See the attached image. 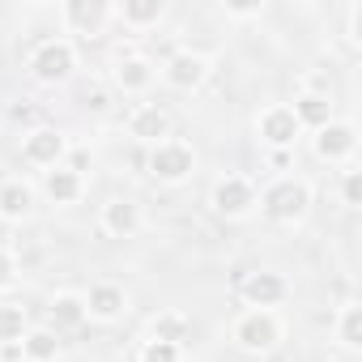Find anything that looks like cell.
<instances>
[{
	"instance_id": "1",
	"label": "cell",
	"mask_w": 362,
	"mask_h": 362,
	"mask_svg": "<svg viewBox=\"0 0 362 362\" xmlns=\"http://www.w3.org/2000/svg\"><path fill=\"white\" fill-rule=\"evenodd\" d=\"M315 205V188L311 179L303 175H277L260 188V201H256V214L273 226H303L307 214Z\"/></svg>"
},
{
	"instance_id": "2",
	"label": "cell",
	"mask_w": 362,
	"mask_h": 362,
	"mask_svg": "<svg viewBox=\"0 0 362 362\" xmlns=\"http://www.w3.org/2000/svg\"><path fill=\"white\" fill-rule=\"evenodd\" d=\"M286 341V315L273 307H243L230 320V345L247 358H269Z\"/></svg>"
},
{
	"instance_id": "3",
	"label": "cell",
	"mask_w": 362,
	"mask_h": 362,
	"mask_svg": "<svg viewBox=\"0 0 362 362\" xmlns=\"http://www.w3.org/2000/svg\"><path fill=\"white\" fill-rule=\"evenodd\" d=\"M145 170H149V179H158V184H166V188L188 184V179L197 175V149H192V141L166 136V141L149 145L145 149Z\"/></svg>"
},
{
	"instance_id": "4",
	"label": "cell",
	"mask_w": 362,
	"mask_h": 362,
	"mask_svg": "<svg viewBox=\"0 0 362 362\" xmlns=\"http://www.w3.org/2000/svg\"><path fill=\"white\" fill-rule=\"evenodd\" d=\"M256 201H260V188L252 175H239V170H226L222 179H214L209 188V209L226 222H247L256 214Z\"/></svg>"
},
{
	"instance_id": "5",
	"label": "cell",
	"mask_w": 362,
	"mask_h": 362,
	"mask_svg": "<svg viewBox=\"0 0 362 362\" xmlns=\"http://www.w3.org/2000/svg\"><path fill=\"white\" fill-rule=\"evenodd\" d=\"M26 69H30V77H35L39 86H64V81L77 73V43L64 39V35L43 39V43H35Z\"/></svg>"
},
{
	"instance_id": "6",
	"label": "cell",
	"mask_w": 362,
	"mask_h": 362,
	"mask_svg": "<svg viewBox=\"0 0 362 362\" xmlns=\"http://www.w3.org/2000/svg\"><path fill=\"white\" fill-rule=\"evenodd\" d=\"M107 81H111V94H128V98H145L158 81V64L136 52V47H119L111 56V69H107Z\"/></svg>"
},
{
	"instance_id": "7",
	"label": "cell",
	"mask_w": 362,
	"mask_h": 362,
	"mask_svg": "<svg viewBox=\"0 0 362 362\" xmlns=\"http://www.w3.org/2000/svg\"><path fill=\"white\" fill-rule=\"evenodd\" d=\"M158 77H162L170 90H179V94H197V90H205V81L214 77V60H209L205 52H197V47H179V52H170V56L158 64Z\"/></svg>"
},
{
	"instance_id": "8",
	"label": "cell",
	"mask_w": 362,
	"mask_h": 362,
	"mask_svg": "<svg viewBox=\"0 0 362 362\" xmlns=\"http://www.w3.org/2000/svg\"><path fill=\"white\" fill-rule=\"evenodd\" d=\"M69 149H73L69 132H60V128H52V124H35V128H26V132H22V162H26V166H35V170L64 166Z\"/></svg>"
},
{
	"instance_id": "9",
	"label": "cell",
	"mask_w": 362,
	"mask_h": 362,
	"mask_svg": "<svg viewBox=\"0 0 362 362\" xmlns=\"http://www.w3.org/2000/svg\"><path fill=\"white\" fill-rule=\"evenodd\" d=\"M256 136H260V145H269V149H277V153L294 149L298 136H303V128H298L290 103H269V107H260V111H256Z\"/></svg>"
},
{
	"instance_id": "10",
	"label": "cell",
	"mask_w": 362,
	"mask_h": 362,
	"mask_svg": "<svg viewBox=\"0 0 362 362\" xmlns=\"http://www.w3.org/2000/svg\"><path fill=\"white\" fill-rule=\"evenodd\" d=\"M311 153L328 166H349L358 153V124L354 119H332L311 136Z\"/></svg>"
},
{
	"instance_id": "11",
	"label": "cell",
	"mask_w": 362,
	"mask_h": 362,
	"mask_svg": "<svg viewBox=\"0 0 362 362\" xmlns=\"http://www.w3.org/2000/svg\"><path fill=\"white\" fill-rule=\"evenodd\" d=\"M107 22H111V5H107V0H64V5H60V26H64V35L103 39Z\"/></svg>"
},
{
	"instance_id": "12",
	"label": "cell",
	"mask_w": 362,
	"mask_h": 362,
	"mask_svg": "<svg viewBox=\"0 0 362 362\" xmlns=\"http://www.w3.org/2000/svg\"><path fill=\"white\" fill-rule=\"evenodd\" d=\"M239 303L243 307H281L286 298H290V281L281 277V273H273V269H256V273H243L239 277Z\"/></svg>"
},
{
	"instance_id": "13",
	"label": "cell",
	"mask_w": 362,
	"mask_h": 362,
	"mask_svg": "<svg viewBox=\"0 0 362 362\" xmlns=\"http://www.w3.org/2000/svg\"><path fill=\"white\" fill-rule=\"evenodd\" d=\"M98 226H103L107 239H136L145 230V209L132 197H111L98 209Z\"/></svg>"
},
{
	"instance_id": "14",
	"label": "cell",
	"mask_w": 362,
	"mask_h": 362,
	"mask_svg": "<svg viewBox=\"0 0 362 362\" xmlns=\"http://www.w3.org/2000/svg\"><path fill=\"white\" fill-rule=\"evenodd\" d=\"M124 128H128V136L136 145L149 149V145H158V141L170 136V111L158 107V103H132L128 115H124Z\"/></svg>"
},
{
	"instance_id": "15",
	"label": "cell",
	"mask_w": 362,
	"mask_h": 362,
	"mask_svg": "<svg viewBox=\"0 0 362 362\" xmlns=\"http://www.w3.org/2000/svg\"><path fill=\"white\" fill-rule=\"evenodd\" d=\"M35 201H39V192H35L30 179L9 175L5 184H0V222H9V226L30 222L35 218Z\"/></svg>"
},
{
	"instance_id": "16",
	"label": "cell",
	"mask_w": 362,
	"mask_h": 362,
	"mask_svg": "<svg viewBox=\"0 0 362 362\" xmlns=\"http://www.w3.org/2000/svg\"><path fill=\"white\" fill-rule=\"evenodd\" d=\"M128 307H132V298H128V290H124L119 281H94V286L86 290V311H90V320H98V324L124 320Z\"/></svg>"
},
{
	"instance_id": "17",
	"label": "cell",
	"mask_w": 362,
	"mask_h": 362,
	"mask_svg": "<svg viewBox=\"0 0 362 362\" xmlns=\"http://www.w3.org/2000/svg\"><path fill=\"white\" fill-rule=\"evenodd\" d=\"M162 18H166V0H124V5H111V22H119L132 35L162 26Z\"/></svg>"
},
{
	"instance_id": "18",
	"label": "cell",
	"mask_w": 362,
	"mask_h": 362,
	"mask_svg": "<svg viewBox=\"0 0 362 362\" xmlns=\"http://www.w3.org/2000/svg\"><path fill=\"white\" fill-rule=\"evenodd\" d=\"M188 337H192V315L175 311V307L153 311L149 324H145V341H162V345H179V349H184Z\"/></svg>"
},
{
	"instance_id": "19",
	"label": "cell",
	"mask_w": 362,
	"mask_h": 362,
	"mask_svg": "<svg viewBox=\"0 0 362 362\" xmlns=\"http://www.w3.org/2000/svg\"><path fill=\"white\" fill-rule=\"evenodd\" d=\"M47 320H52V332H69V328H81L90 320L86 311V294L81 290H56L47 298Z\"/></svg>"
},
{
	"instance_id": "20",
	"label": "cell",
	"mask_w": 362,
	"mask_h": 362,
	"mask_svg": "<svg viewBox=\"0 0 362 362\" xmlns=\"http://www.w3.org/2000/svg\"><path fill=\"white\" fill-rule=\"evenodd\" d=\"M39 188L52 205H77L86 197V175H77L73 166H52V170H43Z\"/></svg>"
},
{
	"instance_id": "21",
	"label": "cell",
	"mask_w": 362,
	"mask_h": 362,
	"mask_svg": "<svg viewBox=\"0 0 362 362\" xmlns=\"http://www.w3.org/2000/svg\"><path fill=\"white\" fill-rule=\"evenodd\" d=\"M290 111H294V119H298L303 132H320L324 124L337 119V103L332 98H320V94H298L290 103Z\"/></svg>"
},
{
	"instance_id": "22",
	"label": "cell",
	"mask_w": 362,
	"mask_h": 362,
	"mask_svg": "<svg viewBox=\"0 0 362 362\" xmlns=\"http://www.w3.org/2000/svg\"><path fill=\"white\" fill-rule=\"evenodd\" d=\"M332 337H337V345L345 349V354H358L362 349V307L349 298V303H341V311H337V320H332Z\"/></svg>"
},
{
	"instance_id": "23",
	"label": "cell",
	"mask_w": 362,
	"mask_h": 362,
	"mask_svg": "<svg viewBox=\"0 0 362 362\" xmlns=\"http://www.w3.org/2000/svg\"><path fill=\"white\" fill-rule=\"evenodd\" d=\"M22 349H26V362H60V354H64L60 332H52V328H30L22 337Z\"/></svg>"
},
{
	"instance_id": "24",
	"label": "cell",
	"mask_w": 362,
	"mask_h": 362,
	"mask_svg": "<svg viewBox=\"0 0 362 362\" xmlns=\"http://www.w3.org/2000/svg\"><path fill=\"white\" fill-rule=\"evenodd\" d=\"M26 332H30V311L22 303H0V345L22 341Z\"/></svg>"
},
{
	"instance_id": "25",
	"label": "cell",
	"mask_w": 362,
	"mask_h": 362,
	"mask_svg": "<svg viewBox=\"0 0 362 362\" xmlns=\"http://www.w3.org/2000/svg\"><path fill=\"white\" fill-rule=\"evenodd\" d=\"M341 205L345 209H362V170H358V162H349V166H341Z\"/></svg>"
},
{
	"instance_id": "26",
	"label": "cell",
	"mask_w": 362,
	"mask_h": 362,
	"mask_svg": "<svg viewBox=\"0 0 362 362\" xmlns=\"http://www.w3.org/2000/svg\"><path fill=\"white\" fill-rule=\"evenodd\" d=\"M136 362H184V349H179V345H162V341H141Z\"/></svg>"
},
{
	"instance_id": "27",
	"label": "cell",
	"mask_w": 362,
	"mask_h": 362,
	"mask_svg": "<svg viewBox=\"0 0 362 362\" xmlns=\"http://www.w3.org/2000/svg\"><path fill=\"white\" fill-rule=\"evenodd\" d=\"M111 98H115V94H111V86H103V81H94V86L81 90V107H86L90 115H107V111H111Z\"/></svg>"
},
{
	"instance_id": "28",
	"label": "cell",
	"mask_w": 362,
	"mask_h": 362,
	"mask_svg": "<svg viewBox=\"0 0 362 362\" xmlns=\"http://www.w3.org/2000/svg\"><path fill=\"white\" fill-rule=\"evenodd\" d=\"M298 94H320V98H332V77H328L324 69H311V73H303Z\"/></svg>"
},
{
	"instance_id": "29",
	"label": "cell",
	"mask_w": 362,
	"mask_h": 362,
	"mask_svg": "<svg viewBox=\"0 0 362 362\" xmlns=\"http://www.w3.org/2000/svg\"><path fill=\"white\" fill-rule=\"evenodd\" d=\"M345 43L362 47V0H354V5L345 9Z\"/></svg>"
},
{
	"instance_id": "30",
	"label": "cell",
	"mask_w": 362,
	"mask_h": 362,
	"mask_svg": "<svg viewBox=\"0 0 362 362\" xmlns=\"http://www.w3.org/2000/svg\"><path fill=\"white\" fill-rule=\"evenodd\" d=\"M18 281V252L0 243V290H9Z\"/></svg>"
},
{
	"instance_id": "31",
	"label": "cell",
	"mask_w": 362,
	"mask_h": 362,
	"mask_svg": "<svg viewBox=\"0 0 362 362\" xmlns=\"http://www.w3.org/2000/svg\"><path fill=\"white\" fill-rule=\"evenodd\" d=\"M222 13L230 22H252V18H264V0H252V5H222Z\"/></svg>"
},
{
	"instance_id": "32",
	"label": "cell",
	"mask_w": 362,
	"mask_h": 362,
	"mask_svg": "<svg viewBox=\"0 0 362 362\" xmlns=\"http://www.w3.org/2000/svg\"><path fill=\"white\" fill-rule=\"evenodd\" d=\"M0 362H26L22 341H5V345H0Z\"/></svg>"
}]
</instances>
